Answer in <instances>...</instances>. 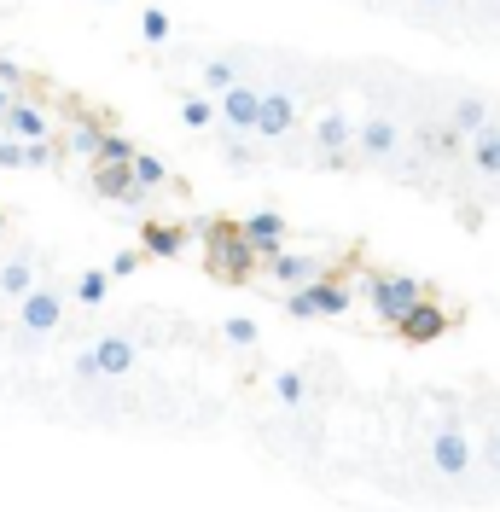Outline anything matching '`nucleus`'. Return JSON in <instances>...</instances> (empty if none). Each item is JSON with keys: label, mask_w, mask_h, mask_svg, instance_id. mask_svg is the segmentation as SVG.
<instances>
[{"label": "nucleus", "mask_w": 500, "mask_h": 512, "mask_svg": "<svg viewBox=\"0 0 500 512\" xmlns=\"http://www.w3.org/2000/svg\"><path fill=\"white\" fill-rule=\"evenodd\" d=\"M105 297H111V274H105V268H88V274H76V303L99 309Z\"/></svg>", "instance_id": "26"}, {"label": "nucleus", "mask_w": 500, "mask_h": 512, "mask_svg": "<svg viewBox=\"0 0 500 512\" xmlns=\"http://www.w3.org/2000/svg\"><path fill=\"white\" fill-rule=\"evenodd\" d=\"M0 140H6V128H0Z\"/></svg>", "instance_id": "38"}, {"label": "nucleus", "mask_w": 500, "mask_h": 512, "mask_svg": "<svg viewBox=\"0 0 500 512\" xmlns=\"http://www.w3.org/2000/svg\"><path fill=\"white\" fill-rule=\"evenodd\" d=\"M477 466H489V478L500 483V419L489 425V437H483V448H477Z\"/></svg>", "instance_id": "30"}, {"label": "nucleus", "mask_w": 500, "mask_h": 512, "mask_svg": "<svg viewBox=\"0 0 500 512\" xmlns=\"http://www.w3.org/2000/svg\"><path fill=\"white\" fill-rule=\"evenodd\" d=\"M140 256H163V262L187 256V227H175V222H146V227H140Z\"/></svg>", "instance_id": "16"}, {"label": "nucleus", "mask_w": 500, "mask_h": 512, "mask_svg": "<svg viewBox=\"0 0 500 512\" xmlns=\"http://www.w3.org/2000/svg\"><path fill=\"white\" fill-rule=\"evenodd\" d=\"M239 239H245V251L250 256H280L285 251V239H291V227H285L280 210H250L245 222H239Z\"/></svg>", "instance_id": "6"}, {"label": "nucleus", "mask_w": 500, "mask_h": 512, "mask_svg": "<svg viewBox=\"0 0 500 512\" xmlns=\"http://www.w3.org/2000/svg\"><path fill=\"white\" fill-rule=\"evenodd\" d=\"M268 390H274V402H285V408H303V402H309V379H303L297 367L274 373V379H268Z\"/></svg>", "instance_id": "20"}, {"label": "nucleus", "mask_w": 500, "mask_h": 512, "mask_svg": "<svg viewBox=\"0 0 500 512\" xmlns=\"http://www.w3.org/2000/svg\"><path fill=\"white\" fill-rule=\"evenodd\" d=\"M88 355H94L99 379H128V373L140 367V344H134L128 332H99L94 344H88Z\"/></svg>", "instance_id": "7"}, {"label": "nucleus", "mask_w": 500, "mask_h": 512, "mask_svg": "<svg viewBox=\"0 0 500 512\" xmlns=\"http://www.w3.org/2000/svg\"><path fill=\"white\" fill-rule=\"evenodd\" d=\"M99 134H105V128H94V123H70V134H64V146H70L76 158H88V163H94V146H99Z\"/></svg>", "instance_id": "29"}, {"label": "nucleus", "mask_w": 500, "mask_h": 512, "mask_svg": "<svg viewBox=\"0 0 500 512\" xmlns=\"http://www.w3.org/2000/svg\"><path fill=\"white\" fill-rule=\"evenodd\" d=\"M0 169H24V140H0Z\"/></svg>", "instance_id": "32"}, {"label": "nucleus", "mask_w": 500, "mask_h": 512, "mask_svg": "<svg viewBox=\"0 0 500 512\" xmlns=\"http://www.w3.org/2000/svg\"><path fill=\"white\" fill-rule=\"evenodd\" d=\"M181 123H187L192 134H210V128H216V99L210 94H181Z\"/></svg>", "instance_id": "19"}, {"label": "nucleus", "mask_w": 500, "mask_h": 512, "mask_svg": "<svg viewBox=\"0 0 500 512\" xmlns=\"http://www.w3.org/2000/svg\"><path fill=\"white\" fill-rule=\"evenodd\" d=\"M396 332H402L407 344H437L442 332H448V315H442L437 303H413V309H402V320H396Z\"/></svg>", "instance_id": "14"}, {"label": "nucleus", "mask_w": 500, "mask_h": 512, "mask_svg": "<svg viewBox=\"0 0 500 512\" xmlns=\"http://www.w3.org/2000/svg\"><path fill=\"white\" fill-rule=\"evenodd\" d=\"M128 158H134V140H128V134H117V128H111V134H99L94 163H128Z\"/></svg>", "instance_id": "28"}, {"label": "nucleus", "mask_w": 500, "mask_h": 512, "mask_svg": "<svg viewBox=\"0 0 500 512\" xmlns=\"http://www.w3.org/2000/svg\"><path fill=\"white\" fill-rule=\"evenodd\" d=\"M245 70H239V59H204V94H221V88H233Z\"/></svg>", "instance_id": "27"}, {"label": "nucleus", "mask_w": 500, "mask_h": 512, "mask_svg": "<svg viewBox=\"0 0 500 512\" xmlns=\"http://www.w3.org/2000/svg\"><path fill=\"white\" fill-rule=\"evenodd\" d=\"M94 192L111 198V204H123V210H140L146 204V187L128 175V163H94Z\"/></svg>", "instance_id": "11"}, {"label": "nucleus", "mask_w": 500, "mask_h": 512, "mask_svg": "<svg viewBox=\"0 0 500 512\" xmlns=\"http://www.w3.org/2000/svg\"><path fill=\"white\" fill-rule=\"evenodd\" d=\"M18 326H24L30 338H53V332L64 326V297L53 286H41V280H35V286L18 297Z\"/></svg>", "instance_id": "4"}, {"label": "nucleus", "mask_w": 500, "mask_h": 512, "mask_svg": "<svg viewBox=\"0 0 500 512\" xmlns=\"http://www.w3.org/2000/svg\"><path fill=\"white\" fill-rule=\"evenodd\" d=\"M425 6H460V0H425Z\"/></svg>", "instance_id": "37"}, {"label": "nucleus", "mask_w": 500, "mask_h": 512, "mask_svg": "<svg viewBox=\"0 0 500 512\" xmlns=\"http://www.w3.org/2000/svg\"><path fill=\"white\" fill-rule=\"evenodd\" d=\"M355 146H361V158H373V163H396L402 146H407V128L396 123V117L373 111L367 123H355Z\"/></svg>", "instance_id": "5"}, {"label": "nucleus", "mask_w": 500, "mask_h": 512, "mask_svg": "<svg viewBox=\"0 0 500 512\" xmlns=\"http://www.w3.org/2000/svg\"><path fill=\"white\" fill-rule=\"evenodd\" d=\"M297 128V94L291 88H256V123L250 134L256 140H285Z\"/></svg>", "instance_id": "3"}, {"label": "nucleus", "mask_w": 500, "mask_h": 512, "mask_svg": "<svg viewBox=\"0 0 500 512\" xmlns=\"http://www.w3.org/2000/svg\"><path fill=\"white\" fill-rule=\"evenodd\" d=\"M169 35H175L169 12H163V6H146V12H140V41H146V47H169Z\"/></svg>", "instance_id": "25"}, {"label": "nucleus", "mask_w": 500, "mask_h": 512, "mask_svg": "<svg viewBox=\"0 0 500 512\" xmlns=\"http://www.w3.org/2000/svg\"><path fill=\"white\" fill-rule=\"evenodd\" d=\"M70 373H76V384H99V367H94V355H88V350L70 361Z\"/></svg>", "instance_id": "34"}, {"label": "nucleus", "mask_w": 500, "mask_h": 512, "mask_svg": "<svg viewBox=\"0 0 500 512\" xmlns=\"http://www.w3.org/2000/svg\"><path fill=\"white\" fill-rule=\"evenodd\" d=\"M128 175H134L140 187L152 192V187H163V181H169V163H163V158H152V152H140V146H134V158H128Z\"/></svg>", "instance_id": "22"}, {"label": "nucleus", "mask_w": 500, "mask_h": 512, "mask_svg": "<svg viewBox=\"0 0 500 512\" xmlns=\"http://www.w3.org/2000/svg\"><path fill=\"white\" fill-rule=\"evenodd\" d=\"M309 140L320 146V158H326V163H344V158H349V146H355V123H349L338 105H326V111L314 117Z\"/></svg>", "instance_id": "8"}, {"label": "nucleus", "mask_w": 500, "mask_h": 512, "mask_svg": "<svg viewBox=\"0 0 500 512\" xmlns=\"http://www.w3.org/2000/svg\"><path fill=\"white\" fill-rule=\"evenodd\" d=\"M309 291H314V309H320V315H349V291L338 286V280L320 274V280H309Z\"/></svg>", "instance_id": "23"}, {"label": "nucleus", "mask_w": 500, "mask_h": 512, "mask_svg": "<svg viewBox=\"0 0 500 512\" xmlns=\"http://www.w3.org/2000/svg\"><path fill=\"white\" fill-rule=\"evenodd\" d=\"M413 140H419V152H425V158H437V163H448V158H460V152H466V134H460V128H448V123H419V128H413Z\"/></svg>", "instance_id": "17"}, {"label": "nucleus", "mask_w": 500, "mask_h": 512, "mask_svg": "<svg viewBox=\"0 0 500 512\" xmlns=\"http://www.w3.org/2000/svg\"><path fill=\"white\" fill-rule=\"evenodd\" d=\"M489 117H495V111H489V99L483 94H454V105H448V128H460V134L483 128Z\"/></svg>", "instance_id": "18"}, {"label": "nucleus", "mask_w": 500, "mask_h": 512, "mask_svg": "<svg viewBox=\"0 0 500 512\" xmlns=\"http://www.w3.org/2000/svg\"><path fill=\"white\" fill-rule=\"evenodd\" d=\"M326 274V262L309 251H280V256H268V280L285 291H297V286H309V280H320Z\"/></svg>", "instance_id": "12"}, {"label": "nucleus", "mask_w": 500, "mask_h": 512, "mask_svg": "<svg viewBox=\"0 0 500 512\" xmlns=\"http://www.w3.org/2000/svg\"><path fill=\"white\" fill-rule=\"evenodd\" d=\"M466 158H471V169H477L483 181H500V117H489L483 128L466 134Z\"/></svg>", "instance_id": "13"}, {"label": "nucleus", "mask_w": 500, "mask_h": 512, "mask_svg": "<svg viewBox=\"0 0 500 512\" xmlns=\"http://www.w3.org/2000/svg\"><path fill=\"white\" fill-rule=\"evenodd\" d=\"M99 6H111V0H99Z\"/></svg>", "instance_id": "39"}, {"label": "nucleus", "mask_w": 500, "mask_h": 512, "mask_svg": "<svg viewBox=\"0 0 500 512\" xmlns=\"http://www.w3.org/2000/svg\"><path fill=\"white\" fill-rule=\"evenodd\" d=\"M198 233L210 239V251H216V268H221V274H233V280H245V274H250V262H256V256L245 251V239H239V227H227V222H204Z\"/></svg>", "instance_id": "9"}, {"label": "nucleus", "mask_w": 500, "mask_h": 512, "mask_svg": "<svg viewBox=\"0 0 500 512\" xmlns=\"http://www.w3.org/2000/svg\"><path fill=\"white\" fill-rule=\"evenodd\" d=\"M0 227H6V216H0Z\"/></svg>", "instance_id": "40"}, {"label": "nucleus", "mask_w": 500, "mask_h": 512, "mask_svg": "<svg viewBox=\"0 0 500 512\" xmlns=\"http://www.w3.org/2000/svg\"><path fill=\"white\" fill-rule=\"evenodd\" d=\"M367 297H373V315L384 326H396L402 309H413L425 297V280H413V274H367Z\"/></svg>", "instance_id": "2"}, {"label": "nucleus", "mask_w": 500, "mask_h": 512, "mask_svg": "<svg viewBox=\"0 0 500 512\" xmlns=\"http://www.w3.org/2000/svg\"><path fill=\"white\" fill-rule=\"evenodd\" d=\"M216 123L227 128V134H250V123H256V82H233V88H221L216 99Z\"/></svg>", "instance_id": "10"}, {"label": "nucleus", "mask_w": 500, "mask_h": 512, "mask_svg": "<svg viewBox=\"0 0 500 512\" xmlns=\"http://www.w3.org/2000/svg\"><path fill=\"white\" fill-rule=\"evenodd\" d=\"M140 262H146L140 251H117L111 262H105V274H111V280H128V274H140Z\"/></svg>", "instance_id": "31"}, {"label": "nucleus", "mask_w": 500, "mask_h": 512, "mask_svg": "<svg viewBox=\"0 0 500 512\" xmlns=\"http://www.w3.org/2000/svg\"><path fill=\"white\" fill-rule=\"evenodd\" d=\"M6 105H12V88H0V111H6Z\"/></svg>", "instance_id": "36"}, {"label": "nucleus", "mask_w": 500, "mask_h": 512, "mask_svg": "<svg viewBox=\"0 0 500 512\" xmlns=\"http://www.w3.org/2000/svg\"><path fill=\"white\" fill-rule=\"evenodd\" d=\"M221 338H227L233 350H256V344H262V326H256L250 315H227L221 320Z\"/></svg>", "instance_id": "24"}, {"label": "nucleus", "mask_w": 500, "mask_h": 512, "mask_svg": "<svg viewBox=\"0 0 500 512\" xmlns=\"http://www.w3.org/2000/svg\"><path fill=\"white\" fill-rule=\"evenodd\" d=\"M0 128L12 134V140H47V111L35 105V99H24V94H12V105L0 111Z\"/></svg>", "instance_id": "15"}, {"label": "nucleus", "mask_w": 500, "mask_h": 512, "mask_svg": "<svg viewBox=\"0 0 500 512\" xmlns=\"http://www.w3.org/2000/svg\"><path fill=\"white\" fill-rule=\"evenodd\" d=\"M30 286H35V262H30V256L0 262V291H6V297H24Z\"/></svg>", "instance_id": "21"}, {"label": "nucleus", "mask_w": 500, "mask_h": 512, "mask_svg": "<svg viewBox=\"0 0 500 512\" xmlns=\"http://www.w3.org/2000/svg\"><path fill=\"white\" fill-rule=\"evenodd\" d=\"M425 460H431V472L448 483H466L471 472H477V443L466 437V425H437L431 431V443H425Z\"/></svg>", "instance_id": "1"}, {"label": "nucleus", "mask_w": 500, "mask_h": 512, "mask_svg": "<svg viewBox=\"0 0 500 512\" xmlns=\"http://www.w3.org/2000/svg\"><path fill=\"white\" fill-rule=\"evenodd\" d=\"M221 163H227V169H245V163H250V152L239 146V134H233V140H221Z\"/></svg>", "instance_id": "33"}, {"label": "nucleus", "mask_w": 500, "mask_h": 512, "mask_svg": "<svg viewBox=\"0 0 500 512\" xmlns=\"http://www.w3.org/2000/svg\"><path fill=\"white\" fill-rule=\"evenodd\" d=\"M18 82H24V70H18L12 59H0V88H18Z\"/></svg>", "instance_id": "35"}]
</instances>
